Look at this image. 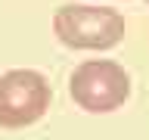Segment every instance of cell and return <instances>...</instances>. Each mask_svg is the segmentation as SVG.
I'll use <instances>...</instances> for the list:
<instances>
[{
    "instance_id": "6da1fadb",
    "label": "cell",
    "mask_w": 149,
    "mask_h": 140,
    "mask_svg": "<svg viewBox=\"0 0 149 140\" xmlns=\"http://www.w3.org/2000/svg\"><path fill=\"white\" fill-rule=\"evenodd\" d=\"M124 16L100 3H65L53 13V34L68 50L102 53L124 41Z\"/></svg>"
},
{
    "instance_id": "7a4b0ae2",
    "label": "cell",
    "mask_w": 149,
    "mask_h": 140,
    "mask_svg": "<svg viewBox=\"0 0 149 140\" xmlns=\"http://www.w3.org/2000/svg\"><path fill=\"white\" fill-rule=\"evenodd\" d=\"M68 97L90 115L115 112L130 97V75L115 59H84L68 75Z\"/></svg>"
},
{
    "instance_id": "3957f363",
    "label": "cell",
    "mask_w": 149,
    "mask_h": 140,
    "mask_svg": "<svg viewBox=\"0 0 149 140\" xmlns=\"http://www.w3.org/2000/svg\"><path fill=\"white\" fill-rule=\"evenodd\" d=\"M53 87L37 69H9L0 75V128H31L50 112Z\"/></svg>"
}]
</instances>
